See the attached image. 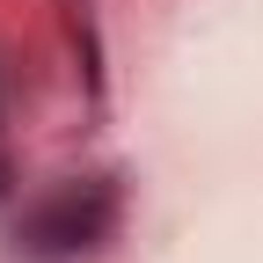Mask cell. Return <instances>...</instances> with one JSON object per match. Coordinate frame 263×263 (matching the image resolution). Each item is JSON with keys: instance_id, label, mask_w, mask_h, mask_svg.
<instances>
[{"instance_id": "obj_1", "label": "cell", "mask_w": 263, "mask_h": 263, "mask_svg": "<svg viewBox=\"0 0 263 263\" xmlns=\"http://www.w3.org/2000/svg\"><path fill=\"white\" fill-rule=\"evenodd\" d=\"M117 227V183L110 176H88V183H59L51 197L22 212L15 241L29 256H73V249H103Z\"/></svg>"}]
</instances>
